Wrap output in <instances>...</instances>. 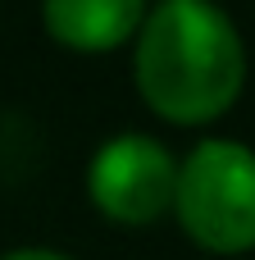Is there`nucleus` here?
<instances>
[{
  "label": "nucleus",
  "mask_w": 255,
  "mask_h": 260,
  "mask_svg": "<svg viewBox=\"0 0 255 260\" xmlns=\"http://www.w3.org/2000/svg\"><path fill=\"white\" fill-rule=\"evenodd\" d=\"M132 82L160 119L178 128L214 123L246 87L237 23L205 0H164L146 9L132 37Z\"/></svg>",
  "instance_id": "nucleus-1"
},
{
  "label": "nucleus",
  "mask_w": 255,
  "mask_h": 260,
  "mask_svg": "<svg viewBox=\"0 0 255 260\" xmlns=\"http://www.w3.org/2000/svg\"><path fill=\"white\" fill-rule=\"evenodd\" d=\"M173 219L210 256L255 251V151L237 137H205L178 160Z\"/></svg>",
  "instance_id": "nucleus-2"
},
{
  "label": "nucleus",
  "mask_w": 255,
  "mask_h": 260,
  "mask_svg": "<svg viewBox=\"0 0 255 260\" xmlns=\"http://www.w3.org/2000/svg\"><path fill=\"white\" fill-rule=\"evenodd\" d=\"M173 187H178V155L146 133L105 137L87 165L91 206L123 229H151L155 219L173 215Z\"/></svg>",
  "instance_id": "nucleus-3"
},
{
  "label": "nucleus",
  "mask_w": 255,
  "mask_h": 260,
  "mask_svg": "<svg viewBox=\"0 0 255 260\" xmlns=\"http://www.w3.org/2000/svg\"><path fill=\"white\" fill-rule=\"evenodd\" d=\"M141 18H146L141 0H50L41 5L46 32L64 50H82V55H105V50L128 46Z\"/></svg>",
  "instance_id": "nucleus-4"
},
{
  "label": "nucleus",
  "mask_w": 255,
  "mask_h": 260,
  "mask_svg": "<svg viewBox=\"0 0 255 260\" xmlns=\"http://www.w3.org/2000/svg\"><path fill=\"white\" fill-rule=\"evenodd\" d=\"M0 260H73V256H64L55 247H14V251H5Z\"/></svg>",
  "instance_id": "nucleus-5"
}]
</instances>
